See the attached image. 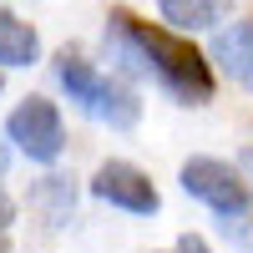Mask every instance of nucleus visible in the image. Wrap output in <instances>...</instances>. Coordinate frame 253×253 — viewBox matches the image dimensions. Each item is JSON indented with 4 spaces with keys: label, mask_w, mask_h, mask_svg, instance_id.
Segmentation results:
<instances>
[{
    "label": "nucleus",
    "mask_w": 253,
    "mask_h": 253,
    "mask_svg": "<svg viewBox=\"0 0 253 253\" xmlns=\"http://www.w3.org/2000/svg\"><path fill=\"white\" fill-rule=\"evenodd\" d=\"M177 253H208V243L193 238V233H182V238H177Z\"/></svg>",
    "instance_id": "obj_11"
},
{
    "label": "nucleus",
    "mask_w": 253,
    "mask_h": 253,
    "mask_svg": "<svg viewBox=\"0 0 253 253\" xmlns=\"http://www.w3.org/2000/svg\"><path fill=\"white\" fill-rule=\"evenodd\" d=\"M91 193L112 208H126V213H157V187L132 162H101L91 177Z\"/></svg>",
    "instance_id": "obj_5"
},
{
    "label": "nucleus",
    "mask_w": 253,
    "mask_h": 253,
    "mask_svg": "<svg viewBox=\"0 0 253 253\" xmlns=\"http://www.w3.org/2000/svg\"><path fill=\"white\" fill-rule=\"evenodd\" d=\"M56 76H61V86L71 91V101H76L81 112H91L96 122H112L117 132L137 126L142 101L126 91V86H117L112 76H101L91 61H81V56H71V51H61V56H56Z\"/></svg>",
    "instance_id": "obj_2"
},
{
    "label": "nucleus",
    "mask_w": 253,
    "mask_h": 253,
    "mask_svg": "<svg viewBox=\"0 0 253 253\" xmlns=\"http://www.w3.org/2000/svg\"><path fill=\"white\" fill-rule=\"evenodd\" d=\"M10 218H15V203H10V193H5V187H0V233L10 228Z\"/></svg>",
    "instance_id": "obj_10"
},
{
    "label": "nucleus",
    "mask_w": 253,
    "mask_h": 253,
    "mask_svg": "<svg viewBox=\"0 0 253 253\" xmlns=\"http://www.w3.org/2000/svg\"><path fill=\"white\" fill-rule=\"evenodd\" d=\"M41 198L51 203V228H56L61 218L71 213V203H76V193H71V177H46V182H41Z\"/></svg>",
    "instance_id": "obj_9"
},
{
    "label": "nucleus",
    "mask_w": 253,
    "mask_h": 253,
    "mask_svg": "<svg viewBox=\"0 0 253 253\" xmlns=\"http://www.w3.org/2000/svg\"><path fill=\"white\" fill-rule=\"evenodd\" d=\"M213 61L238 81V86L253 91V15H248V20H233L228 31H218V41H213Z\"/></svg>",
    "instance_id": "obj_6"
},
{
    "label": "nucleus",
    "mask_w": 253,
    "mask_h": 253,
    "mask_svg": "<svg viewBox=\"0 0 253 253\" xmlns=\"http://www.w3.org/2000/svg\"><path fill=\"white\" fill-rule=\"evenodd\" d=\"M5 132H10V142H15L31 162H56V157H61V147H66V132H61V112L51 107L46 96H26V101L10 112Z\"/></svg>",
    "instance_id": "obj_4"
},
{
    "label": "nucleus",
    "mask_w": 253,
    "mask_h": 253,
    "mask_svg": "<svg viewBox=\"0 0 253 253\" xmlns=\"http://www.w3.org/2000/svg\"><path fill=\"white\" fill-rule=\"evenodd\" d=\"M243 167H248V172H253V147H248V152H243Z\"/></svg>",
    "instance_id": "obj_12"
},
{
    "label": "nucleus",
    "mask_w": 253,
    "mask_h": 253,
    "mask_svg": "<svg viewBox=\"0 0 253 253\" xmlns=\"http://www.w3.org/2000/svg\"><path fill=\"white\" fill-rule=\"evenodd\" d=\"M36 51H41L36 31H31L20 15L0 10V66H31V61H36Z\"/></svg>",
    "instance_id": "obj_7"
},
{
    "label": "nucleus",
    "mask_w": 253,
    "mask_h": 253,
    "mask_svg": "<svg viewBox=\"0 0 253 253\" xmlns=\"http://www.w3.org/2000/svg\"><path fill=\"white\" fill-rule=\"evenodd\" d=\"M182 187H187V198L208 203L223 218H243L248 213V182H243V172L228 167V162H218V157L182 162Z\"/></svg>",
    "instance_id": "obj_3"
},
{
    "label": "nucleus",
    "mask_w": 253,
    "mask_h": 253,
    "mask_svg": "<svg viewBox=\"0 0 253 253\" xmlns=\"http://www.w3.org/2000/svg\"><path fill=\"white\" fill-rule=\"evenodd\" d=\"M107 20H112L107 36L122 41V46H132L142 56V66L152 71L177 101L203 107V101L213 96V71H208V61H203V51L193 46V41H182V36L162 31V26H147V20L126 15V10H112Z\"/></svg>",
    "instance_id": "obj_1"
},
{
    "label": "nucleus",
    "mask_w": 253,
    "mask_h": 253,
    "mask_svg": "<svg viewBox=\"0 0 253 253\" xmlns=\"http://www.w3.org/2000/svg\"><path fill=\"white\" fill-rule=\"evenodd\" d=\"M157 5H162V20H172L182 31H203V26H218L233 0H157Z\"/></svg>",
    "instance_id": "obj_8"
}]
</instances>
